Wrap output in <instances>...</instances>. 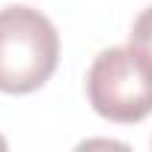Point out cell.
Instances as JSON below:
<instances>
[{
    "instance_id": "obj_1",
    "label": "cell",
    "mask_w": 152,
    "mask_h": 152,
    "mask_svg": "<svg viewBox=\"0 0 152 152\" xmlns=\"http://www.w3.org/2000/svg\"><path fill=\"white\" fill-rule=\"evenodd\" d=\"M60 63V33L33 6L0 9V93L27 96L51 81Z\"/></svg>"
},
{
    "instance_id": "obj_4",
    "label": "cell",
    "mask_w": 152,
    "mask_h": 152,
    "mask_svg": "<svg viewBox=\"0 0 152 152\" xmlns=\"http://www.w3.org/2000/svg\"><path fill=\"white\" fill-rule=\"evenodd\" d=\"M0 152H6V137L0 134Z\"/></svg>"
},
{
    "instance_id": "obj_2",
    "label": "cell",
    "mask_w": 152,
    "mask_h": 152,
    "mask_svg": "<svg viewBox=\"0 0 152 152\" xmlns=\"http://www.w3.org/2000/svg\"><path fill=\"white\" fill-rule=\"evenodd\" d=\"M87 99L102 119L143 122L152 113V69L131 48H104L87 72Z\"/></svg>"
},
{
    "instance_id": "obj_3",
    "label": "cell",
    "mask_w": 152,
    "mask_h": 152,
    "mask_svg": "<svg viewBox=\"0 0 152 152\" xmlns=\"http://www.w3.org/2000/svg\"><path fill=\"white\" fill-rule=\"evenodd\" d=\"M128 48L146 60V66L152 69V6H146L134 24H131V33H128Z\"/></svg>"
}]
</instances>
